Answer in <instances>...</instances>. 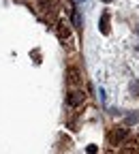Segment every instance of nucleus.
<instances>
[{"label":"nucleus","instance_id":"1","mask_svg":"<svg viewBox=\"0 0 139 154\" xmlns=\"http://www.w3.org/2000/svg\"><path fill=\"white\" fill-rule=\"evenodd\" d=\"M126 135H128V131H126V128H120V126H116V128H111V131H109L107 139H109V143H111V146H118V143H120V141L126 137Z\"/></svg>","mask_w":139,"mask_h":154},{"label":"nucleus","instance_id":"2","mask_svg":"<svg viewBox=\"0 0 139 154\" xmlns=\"http://www.w3.org/2000/svg\"><path fill=\"white\" fill-rule=\"evenodd\" d=\"M84 101H86V94H84L82 90H73V92L66 94V105H69V107H79Z\"/></svg>","mask_w":139,"mask_h":154},{"label":"nucleus","instance_id":"3","mask_svg":"<svg viewBox=\"0 0 139 154\" xmlns=\"http://www.w3.org/2000/svg\"><path fill=\"white\" fill-rule=\"evenodd\" d=\"M56 34H58V38H62V41H69V38H71V28H69V24H66V22H58V24H56Z\"/></svg>","mask_w":139,"mask_h":154},{"label":"nucleus","instance_id":"4","mask_svg":"<svg viewBox=\"0 0 139 154\" xmlns=\"http://www.w3.org/2000/svg\"><path fill=\"white\" fill-rule=\"evenodd\" d=\"M66 79H69L73 86H79V84H82V73H79L77 66H69V71H66Z\"/></svg>","mask_w":139,"mask_h":154},{"label":"nucleus","instance_id":"5","mask_svg":"<svg viewBox=\"0 0 139 154\" xmlns=\"http://www.w3.org/2000/svg\"><path fill=\"white\" fill-rule=\"evenodd\" d=\"M36 9L43 13H51L54 11V0H36Z\"/></svg>","mask_w":139,"mask_h":154},{"label":"nucleus","instance_id":"6","mask_svg":"<svg viewBox=\"0 0 139 154\" xmlns=\"http://www.w3.org/2000/svg\"><path fill=\"white\" fill-rule=\"evenodd\" d=\"M98 30H101L103 34H109V13H107V11L101 15V22H98Z\"/></svg>","mask_w":139,"mask_h":154},{"label":"nucleus","instance_id":"7","mask_svg":"<svg viewBox=\"0 0 139 154\" xmlns=\"http://www.w3.org/2000/svg\"><path fill=\"white\" fill-rule=\"evenodd\" d=\"M137 122H139V111H131V113L124 116V124H126V126H133V124H137Z\"/></svg>","mask_w":139,"mask_h":154},{"label":"nucleus","instance_id":"8","mask_svg":"<svg viewBox=\"0 0 139 154\" xmlns=\"http://www.w3.org/2000/svg\"><path fill=\"white\" fill-rule=\"evenodd\" d=\"M73 26L79 30L82 28V15H79V11H73Z\"/></svg>","mask_w":139,"mask_h":154},{"label":"nucleus","instance_id":"9","mask_svg":"<svg viewBox=\"0 0 139 154\" xmlns=\"http://www.w3.org/2000/svg\"><path fill=\"white\" fill-rule=\"evenodd\" d=\"M131 92L133 96H139V82H131Z\"/></svg>","mask_w":139,"mask_h":154},{"label":"nucleus","instance_id":"10","mask_svg":"<svg viewBox=\"0 0 139 154\" xmlns=\"http://www.w3.org/2000/svg\"><path fill=\"white\" fill-rule=\"evenodd\" d=\"M120 154H139V152H137V148H122Z\"/></svg>","mask_w":139,"mask_h":154},{"label":"nucleus","instance_id":"11","mask_svg":"<svg viewBox=\"0 0 139 154\" xmlns=\"http://www.w3.org/2000/svg\"><path fill=\"white\" fill-rule=\"evenodd\" d=\"M96 152H98V150H96V146H90V148L86 150V154H96Z\"/></svg>","mask_w":139,"mask_h":154},{"label":"nucleus","instance_id":"12","mask_svg":"<svg viewBox=\"0 0 139 154\" xmlns=\"http://www.w3.org/2000/svg\"><path fill=\"white\" fill-rule=\"evenodd\" d=\"M101 2H113V0H101Z\"/></svg>","mask_w":139,"mask_h":154},{"label":"nucleus","instance_id":"13","mask_svg":"<svg viewBox=\"0 0 139 154\" xmlns=\"http://www.w3.org/2000/svg\"><path fill=\"white\" fill-rule=\"evenodd\" d=\"M137 32H139V26H137Z\"/></svg>","mask_w":139,"mask_h":154}]
</instances>
